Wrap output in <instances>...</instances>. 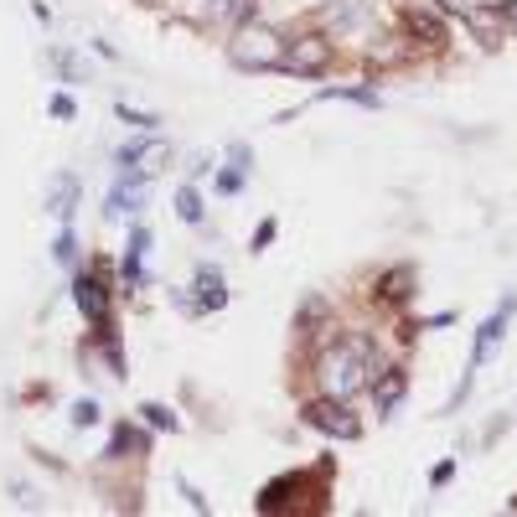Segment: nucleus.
I'll return each instance as SVG.
<instances>
[{
    "label": "nucleus",
    "instance_id": "19",
    "mask_svg": "<svg viewBox=\"0 0 517 517\" xmlns=\"http://www.w3.org/2000/svg\"><path fill=\"white\" fill-rule=\"evenodd\" d=\"M507 21H517V0H507Z\"/></svg>",
    "mask_w": 517,
    "mask_h": 517
},
{
    "label": "nucleus",
    "instance_id": "12",
    "mask_svg": "<svg viewBox=\"0 0 517 517\" xmlns=\"http://www.w3.org/2000/svg\"><path fill=\"white\" fill-rule=\"evenodd\" d=\"M383 285H388V290H383L388 300H404V295H409V285H414V269H393V275H388Z\"/></svg>",
    "mask_w": 517,
    "mask_h": 517
},
{
    "label": "nucleus",
    "instance_id": "10",
    "mask_svg": "<svg viewBox=\"0 0 517 517\" xmlns=\"http://www.w3.org/2000/svg\"><path fill=\"white\" fill-rule=\"evenodd\" d=\"M409 32H419L424 42H445V26L430 11H409Z\"/></svg>",
    "mask_w": 517,
    "mask_h": 517
},
{
    "label": "nucleus",
    "instance_id": "4",
    "mask_svg": "<svg viewBox=\"0 0 517 517\" xmlns=\"http://www.w3.org/2000/svg\"><path fill=\"white\" fill-rule=\"evenodd\" d=\"M306 419L316 424L321 435H331V440H357V435H362V424H357V419H352V414H347L337 399H321V404H311V409H306Z\"/></svg>",
    "mask_w": 517,
    "mask_h": 517
},
{
    "label": "nucleus",
    "instance_id": "13",
    "mask_svg": "<svg viewBox=\"0 0 517 517\" xmlns=\"http://www.w3.org/2000/svg\"><path fill=\"white\" fill-rule=\"evenodd\" d=\"M52 212H57V218H68V212H73V181H68V176L57 181V197H52Z\"/></svg>",
    "mask_w": 517,
    "mask_h": 517
},
{
    "label": "nucleus",
    "instance_id": "1",
    "mask_svg": "<svg viewBox=\"0 0 517 517\" xmlns=\"http://www.w3.org/2000/svg\"><path fill=\"white\" fill-rule=\"evenodd\" d=\"M362 373H368V342H352V347H337L326 362H321V383L331 399H347V393L362 388Z\"/></svg>",
    "mask_w": 517,
    "mask_h": 517
},
{
    "label": "nucleus",
    "instance_id": "11",
    "mask_svg": "<svg viewBox=\"0 0 517 517\" xmlns=\"http://www.w3.org/2000/svg\"><path fill=\"white\" fill-rule=\"evenodd\" d=\"M176 212H181L187 223H202V197H197L192 187H181V197H176Z\"/></svg>",
    "mask_w": 517,
    "mask_h": 517
},
{
    "label": "nucleus",
    "instance_id": "5",
    "mask_svg": "<svg viewBox=\"0 0 517 517\" xmlns=\"http://www.w3.org/2000/svg\"><path fill=\"white\" fill-rule=\"evenodd\" d=\"M119 166H125V176H150V171H161L166 166V145L161 140H145V145H130V150H119Z\"/></svg>",
    "mask_w": 517,
    "mask_h": 517
},
{
    "label": "nucleus",
    "instance_id": "17",
    "mask_svg": "<svg viewBox=\"0 0 517 517\" xmlns=\"http://www.w3.org/2000/svg\"><path fill=\"white\" fill-rule=\"evenodd\" d=\"M228 16L233 21H249L254 16V0H228Z\"/></svg>",
    "mask_w": 517,
    "mask_h": 517
},
{
    "label": "nucleus",
    "instance_id": "7",
    "mask_svg": "<svg viewBox=\"0 0 517 517\" xmlns=\"http://www.w3.org/2000/svg\"><path fill=\"white\" fill-rule=\"evenodd\" d=\"M507 316H512V300H507V306H502V311H497L492 321L481 326V337H476V357H471V368H481V362L492 357V347L502 342V331H507Z\"/></svg>",
    "mask_w": 517,
    "mask_h": 517
},
{
    "label": "nucleus",
    "instance_id": "14",
    "mask_svg": "<svg viewBox=\"0 0 517 517\" xmlns=\"http://www.w3.org/2000/svg\"><path fill=\"white\" fill-rule=\"evenodd\" d=\"M125 450H145V440H140L135 430H114V445H109V455H125Z\"/></svg>",
    "mask_w": 517,
    "mask_h": 517
},
{
    "label": "nucleus",
    "instance_id": "6",
    "mask_svg": "<svg viewBox=\"0 0 517 517\" xmlns=\"http://www.w3.org/2000/svg\"><path fill=\"white\" fill-rule=\"evenodd\" d=\"M78 311H83L88 321H94L99 331L109 326V290H104L94 275H88V280H78Z\"/></svg>",
    "mask_w": 517,
    "mask_h": 517
},
{
    "label": "nucleus",
    "instance_id": "9",
    "mask_svg": "<svg viewBox=\"0 0 517 517\" xmlns=\"http://www.w3.org/2000/svg\"><path fill=\"white\" fill-rule=\"evenodd\" d=\"M399 399H404V373H399V368L378 373V383H373V409H378V414H388Z\"/></svg>",
    "mask_w": 517,
    "mask_h": 517
},
{
    "label": "nucleus",
    "instance_id": "2",
    "mask_svg": "<svg viewBox=\"0 0 517 517\" xmlns=\"http://www.w3.org/2000/svg\"><path fill=\"white\" fill-rule=\"evenodd\" d=\"M280 57H285V47H280V32H269V26H243L238 32V42H233V63L238 68H280Z\"/></svg>",
    "mask_w": 517,
    "mask_h": 517
},
{
    "label": "nucleus",
    "instance_id": "15",
    "mask_svg": "<svg viewBox=\"0 0 517 517\" xmlns=\"http://www.w3.org/2000/svg\"><path fill=\"white\" fill-rule=\"evenodd\" d=\"M140 414H145L150 424H156V430H176V414H171V409H161V404H145Z\"/></svg>",
    "mask_w": 517,
    "mask_h": 517
},
{
    "label": "nucleus",
    "instance_id": "3",
    "mask_svg": "<svg viewBox=\"0 0 517 517\" xmlns=\"http://www.w3.org/2000/svg\"><path fill=\"white\" fill-rule=\"evenodd\" d=\"M326 63H331V42H326V37H295L290 52L280 57V68H290V73H300V78L326 73Z\"/></svg>",
    "mask_w": 517,
    "mask_h": 517
},
{
    "label": "nucleus",
    "instance_id": "18",
    "mask_svg": "<svg viewBox=\"0 0 517 517\" xmlns=\"http://www.w3.org/2000/svg\"><path fill=\"white\" fill-rule=\"evenodd\" d=\"M52 114L57 119H73V99H52Z\"/></svg>",
    "mask_w": 517,
    "mask_h": 517
},
{
    "label": "nucleus",
    "instance_id": "16",
    "mask_svg": "<svg viewBox=\"0 0 517 517\" xmlns=\"http://www.w3.org/2000/svg\"><path fill=\"white\" fill-rule=\"evenodd\" d=\"M94 419H99V404H94V399H83V404L73 409V424H94Z\"/></svg>",
    "mask_w": 517,
    "mask_h": 517
},
{
    "label": "nucleus",
    "instance_id": "8",
    "mask_svg": "<svg viewBox=\"0 0 517 517\" xmlns=\"http://www.w3.org/2000/svg\"><path fill=\"white\" fill-rule=\"evenodd\" d=\"M223 300H228V290H223L218 269H197V311H223Z\"/></svg>",
    "mask_w": 517,
    "mask_h": 517
}]
</instances>
